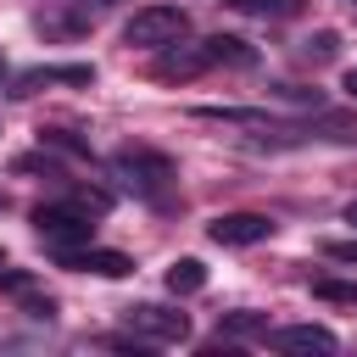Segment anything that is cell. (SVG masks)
<instances>
[{"label": "cell", "mask_w": 357, "mask_h": 357, "mask_svg": "<svg viewBox=\"0 0 357 357\" xmlns=\"http://www.w3.org/2000/svg\"><path fill=\"white\" fill-rule=\"evenodd\" d=\"M112 178H117V190H128L139 201H167V190L178 184V167L151 145H123L112 156Z\"/></svg>", "instance_id": "cell-1"}, {"label": "cell", "mask_w": 357, "mask_h": 357, "mask_svg": "<svg viewBox=\"0 0 357 357\" xmlns=\"http://www.w3.org/2000/svg\"><path fill=\"white\" fill-rule=\"evenodd\" d=\"M184 33H190L184 6H139L123 22V45H134V50H162V45H178Z\"/></svg>", "instance_id": "cell-2"}, {"label": "cell", "mask_w": 357, "mask_h": 357, "mask_svg": "<svg viewBox=\"0 0 357 357\" xmlns=\"http://www.w3.org/2000/svg\"><path fill=\"white\" fill-rule=\"evenodd\" d=\"M33 234H39L50 251H73V245H89V240H95V223H89L84 206L50 201V206H33Z\"/></svg>", "instance_id": "cell-3"}, {"label": "cell", "mask_w": 357, "mask_h": 357, "mask_svg": "<svg viewBox=\"0 0 357 357\" xmlns=\"http://www.w3.org/2000/svg\"><path fill=\"white\" fill-rule=\"evenodd\" d=\"M123 329H128L134 340H145V346H173V340H184V335H190V318H184L178 307L134 301V307H123Z\"/></svg>", "instance_id": "cell-4"}, {"label": "cell", "mask_w": 357, "mask_h": 357, "mask_svg": "<svg viewBox=\"0 0 357 357\" xmlns=\"http://www.w3.org/2000/svg\"><path fill=\"white\" fill-rule=\"evenodd\" d=\"M206 234H212L218 245H262V240L273 234V218H268V212H223V218L206 223Z\"/></svg>", "instance_id": "cell-5"}, {"label": "cell", "mask_w": 357, "mask_h": 357, "mask_svg": "<svg viewBox=\"0 0 357 357\" xmlns=\"http://www.w3.org/2000/svg\"><path fill=\"white\" fill-rule=\"evenodd\" d=\"M268 346H273V351L312 357V351H335L340 340H335V329H324V324H279V329H268Z\"/></svg>", "instance_id": "cell-6"}, {"label": "cell", "mask_w": 357, "mask_h": 357, "mask_svg": "<svg viewBox=\"0 0 357 357\" xmlns=\"http://www.w3.org/2000/svg\"><path fill=\"white\" fill-rule=\"evenodd\" d=\"M61 268H78V273H100V279H123L134 262L123 251H100V245H73V251H56Z\"/></svg>", "instance_id": "cell-7"}, {"label": "cell", "mask_w": 357, "mask_h": 357, "mask_svg": "<svg viewBox=\"0 0 357 357\" xmlns=\"http://www.w3.org/2000/svg\"><path fill=\"white\" fill-rule=\"evenodd\" d=\"M212 61H206V45H162L156 50V78H195V73H206Z\"/></svg>", "instance_id": "cell-8"}, {"label": "cell", "mask_w": 357, "mask_h": 357, "mask_svg": "<svg viewBox=\"0 0 357 357\" xmlns=\"http://www.w3.org/2000/svg\"><path fill=\"white\" fill-rule=\"evenodd\" d=\"M89 78H95V67H78V61H73V67H28V73L11 78L6 95L22 100V95H33V89H45V84H89Z\"/></svg>", "instance_id": "cell-9"}, {"label": "cell", "mask_w": 357, "mask_h": 357, "mask_svg": "<svg viewBox=\"0 0 357 357\" xmlns=\"http://www.w3.org/2000/svg\"><path fill=\"white\" fill-rule=\"evenodd\" d=\"M206 45V61L212 67H251L257 61V50L245 45V39H234V33H212V39H201Z\"/></svg>", "instance_id": "cell-10"}, {"label": "cell", "mask_w": 357, "mask_h": 357, "mask_svg": "<svg viewBox=\"0 0 357 357\" xmlns=\"http://www.w3.org/2000/svg\"><path fill=\"white\" fill-rule=\"evenodd\" d=\"M201 284H206V268H201L195 257H178V262L167 268V290H173V296H195Z\"/></svg>", "instance_id": "cell-11"}, {"label": "cell", "mask_w": 357, "mask_h": 357, "mask_svg": "<svg viewBox=\"0 0 357 357\" xmlns=\"http://www.w3.org/2000/svg\"><path fill=\"white\" fill-rule=\"evenodd\" d=\"M61 201H73V206H84L89 218H100V212L112 206V195H106V190H89V184H73V190H67Z\"/></svg>", "instance_id": "cell-12"}, {"label": "cell", "mask_w": 357, "mask_h": 357, "mask_svg": "<svg viewBox=\"0 0 357 357\" xmlns=\"http://www.w3.org/2000/svg\"><path fill=\"white\" fill-rule=\"evenodd\" d=\"M229 6H240L251 17H296L301 11V0H229Z\"/></svg>", "instance_id": "cell-13"}, {"label": "cell", "mask_w": 357, "mask_h": 357, "mask_svg": "<svg viewBox=\"0 0 357 357\" xmlns=\"http://www.w3.org/2000/svg\"><path fill=\"white\" fill-rule=\"evenodd\" d=\"M312 296H324V301H351V307H357V279H312Z\"/></svg>", "instance_id": "cell-14"}, {"label": "cell", "mask_w": 357, "mask_h": 357, "mask_svg": "<svg viewBox=\"0 0 357 357\" xmlns=\"http://www.w3.org/2000/svg\"><path fill=\"white\" fill-rule=\"evenodd\" d=\"M335 45H340V39H335L329 28H318V33H307V39H301V56H307V61H329V56H335Z\"/></svg>", "instance_id": "cell-15"}, {"label": "cell", "mask_w": 357, "mask_h": 357, "mask_svg": "<svg viewBox=\"0 0 357 357\" xmlns=\"http://www.w3.org/2000/svg\"><path fill=\"white\" fill-rule=\"evenodd\" d=\"M39 145H56V151H67V156H89V145L73 139L67 128H39Z\"/></svg>", "instance_id": "cell-16"}, {"label": "cell", "mask_w": 357, "mask_h": 357, "mask_svg": "<svg viewBox=\"0 0 357 357\" xmlns=\"http://www.w3.org/2000/svg\"><path fill=\"white\" fill-rule=\"evenodd\" d=\"M324 257H329V262H346V268H357V234H351V240H329V245H324Z\"/></svg>", "instance_id": "cell-17"}, {"label": "cell", "mask_w": 357, "mask_h": 357, "mask_svg": "<svg viewBox=\"0 0 357 357\" xmlns=\"http://www.w3.org/2000/svg\"><path fill=\"white\" fill-rule=\"evenodd\" d=\"M251 329H262V318H251V312H229V335H251ZM268 335V329H262Z\"/></svg>", "instance_id": "cell-18"}, {"label": "cell", "mask_w": 357, "mask_h": 357, "mask_svg": "<svg viewBox=\"0 0 357 357\" xmlns=\"http://www.w3.org/2000/svg\"><path fill=\"white\" fill-rule=\"evenodd\" d=\"M340 89H346V95H351V100H357V67H351V73H346V84H340Z\"/></svg>", "instance_id": "cell-19"}, {"label": "cell", "mask_w": 357, "mask_h": 357, "mask_svg": "<svg viewBox=\"0 0 357 357\" xmlns=\"http://www.w3.org/2000/svg\"><path fill=\"white\" fill-rule=\"evenodd\" d=\"M346 223H351V229H357V195H351V201H346Z\"/></svg>", "instance_id": "cell-20"}, {"label": "cell", "mask_w": 357, "mask_h": 357, "mask_svg": "<svg viewBox=\"0 0 357 357\" xmlns=\"http://www.w3.org/2000/svg\"><path fill=\"white\" fill-rule=\"evenodd\" d=\"M78 6H84V11H89V6H95V11H100V6H112V0H78Z\"/></svg>", "instance_id": "cell-21"}, {"label": "cell", "mask_w": 357, "mask_h": 357, "mask_svg": "<svg viewBox=\"0 0 357 357\" xmlns=\"http://www.w3.org/2000/svg\"><path fill=\"white\" fill-rule=\"evenodd\" d=\"M0 78H6V61H0Z\"/></svg>", "instance_id": "cell-22"}, {"label": "cell", "mask_w": 357, "mask_h": 357, "mask_svg": "<svg viewBox=\"0 0 357 357\" xmlns=\"http://www.w3.org/2000/svg\"><path fill=\"white\" fill-rule=\"evenodd\" d=\"M0 206H6V201H0Z\"/></svg>", "instance_id": "cell-23"}, {"label": "cell", "mask_w": 357, "mask_h": 357, "mask_svg": "<svg viewBox=\"0 0 357 357\" xmlns=\"http://www.w3.org/2000/svg\"><path fill=\"white\" fill-rule=\"evenodd\" d=\"M351 6H357V0H351Z\"/></svg>", "instance_id": "cell-24"}]
</instances>
